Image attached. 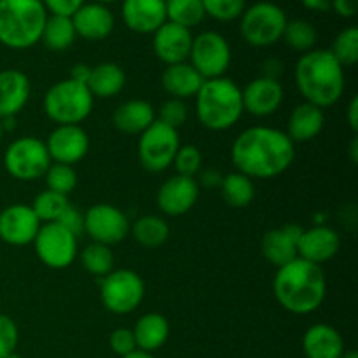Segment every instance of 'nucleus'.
<instances>
[{
    "instance_id": "1",
    "label": "nucleus",
    "mask_w": 358,
    "mask_h": 358,
    "mask_svg": "<svg viewBox=\"0 0 358 358\" xmlns=\"http://www.w3.org/2000/svg\"><path fill=\"white\" fill-rule=\"evenodd\" d=\"M296 143L285 131L269 126H252L236 136L231 161L248 178H273L289 170L296 157Z\"/></svg>"
},
{
    "instance_id": "2",
    "label": "nucleus",
    "mask_w": 358,
    "mask_h": 358,
    "mask_svg": "<svg viewBox=\"0 0 358 358\" xmlns=\"http://www.w3.org/2000/svg\"><path fill=\"white\" fill-rule=\"evenodd\" d=\"M273 292L285 311L310 315L322 306L327 294L324 269L297 257L282 266L273 280Z\"/></svg>"
},
{
    "instance_id": "3",
    "label": "nucleus",
    "mask_w": 358,
    "mask_h": 358,
    "mask_svg": "<svg viewBox=\"0 0 358 358\" xmlns=\"http://www.w3.org/2000/svg\"><path fill=\"white\" fill-rule=\"evenodd\" d=\"M294 79L304 101L318 108L338 103L345 93V70L329 49H311L296 63Z\"/></svg>"
},
{
    "instance_id": "4",
    "label": "nucleus",
    "mask_w": 358,
    "mask_h": 358,
    "mask_svg": "<svg viewBox=\"0 0 358 358\" xmlns=\"http://www.w3.org/2000/svg\"><path fill=\"white\" fill-rule=\"evenodd\" d=\"M194 98L199 122L212 131L233 128L245 112L241 90L227 77L205 80Z\"/></svg>"
},
{
    "instance_id": "5",
    "label": "nucleus",
    "mask_w": 358,
    "mask_h": 358,
    "mask_svg": "<svg viewBox=\"0 0 358 358\" xmlns=\"http://www.w3.org/2000/svg\"><path fill=\"white\" fill-rule=\"evenodd\" d=\"M48 10L42 0H0V44L28 49L41 41Z\"/></svg>"
},
{
    "instance_id": "6",
    "label": "nucleus",
    "mask_w": 358,
    "mask_h": 358,
    "mask_svg": "<svg viewBox=\"0 0 358 358\" xmlns=\"http://www.w3.org/2000/svg\"><path fill=\"white\" fill-rule=\"evenodd\" d=\"M93 94L86 84L73 79L58 80L44 94V112L58 126L80 124L93 110Z\"/></svg>"
},
{
    "instance_id": "7",
    "label": "nucleus",
    "mask_w": 358,
    "mask_h": 358,
    "mask_svg": "<svg viewBox=\"0 0 358 358\" xmlns=\"http://www.w3.org/2000/svg\"><path fill=\"white\" fill-rule=\"evenodd\" d=\"M241 37L254 48H268L283 37L287 14L273 2H257L241 14Z\"/></svg>"
},
{
    "instance_id": "8",
    "label": "nucleus",
    "mask_w": 358,
    "mask_h": 358,
    "mask_svg": "<svg viewBox=\"0 0 358 358\" xmlns=\"http://www.w3.org/2000/svg\"><path fill=\"white\" fill-rule=\"evenodd\" d=\"M145 296V283L131 269H117L100 278V299L107 311L115 315L133 313Z\"/></svg>"
},
{
    "instance_id": "9",
    "label": "nucleus",
    "mask_w": 358,
    "mask_h": 358,
    "mask_svg": "<svg viewBox=\"0 0 358 358\" xmlns=\"http://www.w3.org/2000/svg\"><path fill=\"white\" fill-rule=\"evenodd\" d=\"M180 149V136L177 129L154 121L138 140V159L147 171L159 173L173 164L177 150Z\"/></svg>"
},
{
    "instance_id": "10",
    "label": "nucleus",
    "mask_w": 358,
    "mask_h": 358,
    "mask_svg": "<svg viewBox=\"0 0 358 358\" xmlns=\"http://www.w3.org/2000/svg\"><path fill=\"white\" fill-rule=\"evenodd\" d=\"M3 166L7 173L17 180H35L44 177L48 168L51 166V157L42 140L35 136H23L7 147L3 154Z\"/></svg>"
},
{
    "instance_id": "11",
    "label": "nucleus",
    "mask_w": 358,
    "mask_h": 358,
    "mask_svg": "<svg viewBox=\"0 0 358 358\" xmlns=\"http://www.w3.org/2000/svg\"><path fill=\"white\" fill-rule=\"evenodd\" d=\"M191 65L205 80L224 77L231 65V48L217 31H203L192 38Z\"/></svg>"
},
{
    "instance_id": "12",
    "label": "nucleus",
    "mask_w": 358,
    "mask_h": 358,
    "mask_svg": "<svg viewBox=\"0 0 358 358\" xmlns=\"http://www.w3.org/2000/svg\"><path fill=\"white\" fill-rule=\"evenodd\" d=\"M34 245L42 264L51 269L69 268L77 257V236L58 222L41 226Z\"/></svg>"
},
{
    "instance_id": "13",
    "label": "nucleus",
    "mask_w": 358,
    "mask_h": 358,
    "mask_svg": "<svg viewBox=\"0 0 358 358\" xmlns=\"http://www.w3.org/2000/svg\"><path fill=\"white\" fill-rule=\"evenodd\" d=\"M129 220L117 206L107 205V203H100L94 205L84 213V231L90 234L91 240L94 243L107 245H117L128 236Z\"/></svg>"
},
{
    "instance_id": "14",
    "label": "nucleus",
    "mask_w": 358,
    "mask_h": 358,
    "mask_svg": "<svg viewBox=\"0 0 358 358\" xmlns=\"http://www.w3.org/2000/svg\"><path fill=\"white\" fill-rule=\"evenodd\" d=\"M44 143L51 161L69 166L84 159L90 150V136L79 124L56 126Z\"/></svg>"
},
{
    "instance_id": "15",
    "label": "nucleus",
    "mask_w": 358,
    "mask_h": 358,
    "mask_svg": "<svg viewBox=\"0 0 358 358\" xmlns=\"http://www.w3.org/2000/svg\"><path fill=\"white\" fill-rule=\"evenodd\" d=\"M42 222L31 206L10 205L0 212V240L13 247L34 243Z\"/></svg>"
},
{
    "instance_id": "16",
    "label": "nucleus",
    "mask_w": 358,
    "mask_h": 358,
    "mask_svg": "<svg viewBox=\"0 0 358 358\" xmlns=\"http://www.w3.org/2000/svg\"><path fill=\"white\" fill-rule=\"evenodd\" d=\"M199 196V184L194 178L175 175L170 177L157 191V206L170 217H180L191 212Z\"/></svg>"
},
{
    "instance_id": "17",
    "label": "nucleus",
    "mask_w": 358,
    "mask_h": 358,
    "mask_svg": "<svg viewBox=\"0 0 358 358\" xmlns=\"http://www.w3.org/2000/svg\"><path fill=\"white\" fill-rule=\"evenodd\" d=\"M192 34L189 28L166 21L154 31V52L157 58L168 65L187 62L192 48Z\"/></svg>"
},
{
    "instance_id": "18",
    "label": "nucleus",
    "mask_w": 358,
    "mask_h": 358,
    "mask_svg": "<svg viewBox=\"0 0 358 358\" xmlns=\"http://www.w3.org/2000/svg\"><path fill=\"white\" fill-rule=\"evenodd\" d=\"M243 110L254 117H268L280 108L283 101V86L280 80L257 77L241 90Z\"/></svg>"
},
{
    "instance_id": "19",
    "label": "nucleus",
    "mask_w": 358,
    "mask_h": 358,
    "mask_svg": "<svg viewBox=\"0 0 358 358\" xmlns=\"http://www.w3.org/2000/svg\"><path fill=\"white\" fill-rule=\"evenodd\" d=\"M301 234H303V227L297 224H285V226L268 231L261 241V250L266 261L271 262L276 268H282L297 259Z\"/></svg>"
},
{
    "instance_id": "20",
    "label": "nucleus",
    "mask_w": 358,
    "mask_h": 358,
    "mask_svg": "<svg viewBox=\"0 0 358 358\" xmlns=\"http://www.w3.org/2000/svg\"><path fill=\"white\" fill-rule=\"evenodd\" d=\"M339 247H341V238L338 231L329 226H315L310 229H303L297 257L320 266L331 261L339 252Z\"/></svg>"
},
{
    "instance_id": "21",
    "label": "nucleus",
    "mask_w": 358,
    "mask_h": 358,
    "mask_svg": "<svg viewBox=\"0 0 358 358\" xmlns=\"http://www.w3.org/2000/svg\"><path fill=\"white\" fill-rule=\"evenodd\" d=\"M122 20L136 34H154L166 23V3L164 0H124Z\"/></svg>"
},
{
    "instance_id": "22",
    "label": "nucleus",
    "mask_w": 358,
    "mask_h": 358,
    "mask_svg": "<svg viewBox=\"0 0 358 358\" xmlns=\"http://www.w3.org/2000/svg\"><path fill=\"white\" fill-rule=\"evenodd\" d=\"M73 28L79 37L86 41H103L114 30V14L100 2L84 3L72 16Z\"/></svg>"
},
{
    "instance_id": "23",
    "label": "nucleus",
    "mask_w": 358,
    "mask_h": 358,
    "mask_svg": "<svg viewBox=\"0 0 358 358\" xmlns=\"http://www.w3.org/2000/svg\"><path fill=\"white\" fill-rule=\"evenodd\" d=\"M30 100V80L16 69L0 70V119L16 117Z\"/></svg>"
},
{
    "instance_id": "24",
    "label": "nucleus",
    "mask_w": 358,
    "mask_h": 358,
    "mask_svg": "<svg viewBox=\"0 0 358 358\" xmlns=\"http://www.w3.org/2000/svg\"><path fill=\"white\" fill-rule=\"evenodd\" d=\"M303 352L306 358H341L345 353V341L331 325L315 324L304 332Z\"/></svg>"
},
{
    "instance_id": "25",
    "label": "nucleus",
    "mask_w": 358,
    "mask_h": 358,
    "mask_svg": "<svg viewBox=\"0 0 358 358\" xmlns=\"http://www.w3.org/2000/svg\"><path fill=\"white\" fill-rule=\"evenodd\" d=\"M156 121V110L145 100H128L119 105L112 115L115 129L126 135H142Z\"/></svg>"
},
{
    "instance_id": "26",
    "label": "nucleus",
    "mask_w": 358,
    "mask_h": 358,
    "mask_svg": "<svg viewBox=\"0 0 358 358\" xmlns=\"http://www.w3.org/2000/svg\"><path fill=\"white\" fill-rule=\"evenodd\" d=\"M324 110L304 101V103H299L292 110L285 133L294 143L310 142V140L317 138L320 135L322 129H324Z\"/></svg>"
},
{
    "instance_id": "27",
    "label": "nucleus",
    "mask_w": 358,
    "mask_h": 358,
    "mask_svg": "<svg viewBox=\"0 0 358 358\" xmlns=\"http://www.w3.org/2000/svg\"><path fill=\"white\" fill-rule=\"evenodd\" d=\"M164 91L171 94V98L185 100V98L196 96L199 87L203 86L205 79L196 72L191 63H177V65H168L161 77Z\"/></svg>"
},
{
    "instance_id": "28",
    "label": "nucleus",
    "mask_w": 358,
    "mask_h": 358,
    "mask_svg": "<svg viewBox=\"0 0 358 358\" xmlns=\"http://www.w3.org/2000/svg\"><path fill=\"white\" fill-rule=\"evenodd\" d=\"M133 336H135L136 350L154 353L166 345L170 338V325L163 315L147 313L136 320Z\"/></svg>"
},
{
    "instance_id": "29",
    "label": "nucleus",
    "mask_w": 358,
    "mask_h": 358,
    "mask_svg": "<svg viewBox=\"0 0 358 358\" xmlns=\"http://www.w3.org/2000/svg\"><path fill=\"white\" fill-rule=\"evenodd\" d=\"M126 84V73L117 63L105 62L91 69L87 90L98 98H112L122 91Z\"/></svg>"
},
{
    "instance_id": "30",
    "label": "nucleus",
    "mask_w": 358,
    "mask_h": 358,
    "mask_svg": "<svg viewBox=\"0 0 358 358\" xmlns=\"http://www.w3.org/2000/svg\"><path fill=\"white\" fill-rule=\"evenodd\" d=\"M76 37L77 34L76 28H73L72 17L51 14L45 20L41 41L51 51H65V49H69L73 44Z\"/></svg>"
},
{
    "instance_id": "31",
    "label": "nucleus",
    "mask_w": 358,
    "mask_h": 358,
    "mask_svg": "<svg viewBox=\"0 0 358 358\" xmlns=\"http://www.w3.org/2000/svg\"><path fill=\"white\" fill-rule=\"evenodd\" d=\"M220 192L222 198L231 208H245L250 205L255 198V185L252 178L247 175L234 171V173L226 175L220 184Z\"/></svg>"
},
{
    "instance_id": "32",
    "label": "nucleus",
    "mask_w": 358,
    "mask_h": 358,
    "mask_svg": "<svg viewBox=\"0 0 358 358\" xmlns=\"http://www.w3.org/2000/svg\"><path fill=\"white\" fill-rule=\"evenodd\" d=\"M133 238L145 248H157L166 243L170 236V227L166 220L159 215H143L135 220L131 229Z\"/></svg>"
},
{
    "instance_id": "33",
    "label": "nucleus",
    "mask_w": 358,
    "mask_h": 358,
    "mask_svg": "<svg viewBox=\"0 0 358 358\" xmlns=\"http://www.w3.org/2000/svg\"><path fill=\"white\" fill-rule=\"evenodd\" d=\"M166 3V21L180 27H198L205 20V7L201 0H164Z\"/></svg>"
},
{
    "instance_id": "34",
    "label": "nucleus",
    "mask_w": 358,
    "mask_h": 358,
    "mask_svg": "<svg viewBox=\"0 0 358 358\" xmlns=\"http://www.w3.org/2000/svg\"><path fill=\"white\" fill-rule=\"evenodd\" d=\"M283 41L287 42L289 48H292L297 52H308L315 49L317 44V28L306 20H292L287 23L285 31H283Z\"/></svg>"
},
{
    "instance_id": "35",
    "label": "nucleus",
    "mask_w": 358,
    "mask_h": 358,
    "mask_svg": "<svg viewBox=\"0 0 358 358\" xmlns=\"http://www.w3.org/2000/svg\"><path fill=\"white\" fill-rule=\"evenodd\" d=\"M80 262L87 273L100 276V278L114 271V254H112L110 247L94 243V241L84 248L83 254H80Z\"/></svg>"
},
{
    "instance_id": "36",
    "label": "nucleus",
    "mask_w": 358,
    "mask_h": 358,
    "mask_svg": "<svg viewBox=\"0 0 358 358\" xmlns=\"http://www.w3.org/2000/svg\"><path fill=\"white\" fill-rule=\"evenodd\" d=\"M69 205L70 201L66 196L45 189V191H42L41 194H37V198L34 199L31 210H34V213L37 215V219L41 220V222L48 224L56 222Z\"/></svg>"
},
{
    "instance_id": "37",
    "label": "nucleus",
    "mask_w": 358,
    "mask_h": 358,
    "mask_svg": "<svg viewBox=\"0 0 358 358\" xmlns=\"http://www.w3.org/2000/svg\"><path fill=\"white\" fill-rule=\"evenodd\" d=\"M339 65L353 66L358 62V28L348 27L343 31H339L338 37L334 38L332 49H329Z\"/></svg>"
},
{
    "instance_id": "38",
    "label": "nucleus",
    "mask_w": 358,
    "mask_h": 358,
    "mask_svg": "<svg viewBox=\"0 0 358 358\" xmlns=\"http://www.w3.org/2000/svg\"><path fill=\"white\" fill-rule=\"evenodd\" d=\"M44 178L49 191L63 196L70 194L77 187V173L69 164L51 163V166L44 173Z\"/></svg>"
},
{
    "instance_id": "39",
    "label": "nucleus",
    "mask_w": 358,
    "mask_h": 358,
    "mask_svg": "<svg viewBox=\"0 0 358 358\" xmlns=\"http://www.w3.org/2000/svg\"><path fill=\"white\" fill-rule=\"evenodd\" d=\"M173 164H175V170H177V175L194 178V175L201 171V164H203L201 150L194 145L180 147V149L177 150V156H175Z\"/></svg>"
},
{
    "instance_id": "40",
    "label": "nucleus",
    "mask_w": 358,
    "mask_h": 358,
    "mask_svg": "<svg viewBox=\"0 0 358 358\" xmlns=\"http://www.w3.org/2000/svg\"><path fill=\"white\" fill-rule=\"evenodd\" d=\"M205 14L219 21H233L245 10V0H201Z\"/></svg>"
},
{
    "instance_id": "41",
    "label": "nucleus",
    "mask_w": 358,
    "mask_h": 358,
    "mask_svg": "<svg viewBox=\"0 0 358 358\" xmlns=\"http://www.w3.org/2000/svg\"><path fill=\"white\" fill-rule=\"evenodd\" d=\"M187 115H189L187 105L184 103V100L170 98V100H166L159 107V112L156 114V121L163 122V124L170 126V128L173 129H178L180 126L185 124Z\"/></svg>"
},
{
    "instance_id": "42",
    "label": "nucleus",
    "mask_w": 358,
    "mask_h": 358,
    "mask_svg": "<svg viewBox=\"0 0 358 358\" xmlns=\"http://www.w3.org/2000/svg\"><path fill=\"white\" fill-rule=\"evenodd\" d=\"M20 341V331L14 320L0 313V358H7L16 352Z\"/></svg>"
},
{
    "instance_id": "43",
    "label": "nucleus",
    "mask_w": 358,
    "mask_h": 358,
    "mask_svg": "<svg viewBox=\"0 0 358 358\" xmlns=\"http://www.w3.org/2000/svg\"><path fill=\"white\" fill-rule=\"evenodd\" d=\"M108 345H110L112 352L121 358L129 355V353H133L136 350L133 331L131 329H124V327H119L112 332L110 338H108Z\"/></svg>"
},
{
    "instance_id": "44",
    "label": "nucleus",
    "mask_w": 358,
    "mask_h": 358,
    "mask_svg": "<svg viewBox=\"0 0 358 358\" xmlns=\"http://www.w3.org/2000/svg\"><path fill=\"white\" fill-rule=\"evenodd\" d=\"M56 222L62 224V226L65 227V229H69L73 236H79L84 231V215L79 210L73 208L72 205L66 206V210L62 213V217H59Z\"/></svg>"
},
{
    "instance_id": "45",
    "label": "nucleus",
    "mask_w": 358,
    "mask_h": 358,
    "mask_svg": "<svg viewBox=\"0 0 358 358\" xmlns=\"http://www.w3.org/2000/svg\"><path fill=\"white\" fill-rule=\"evenodd\" d=\"M45 10H51L56 16L72 17L80 6H84V0H42Z\"/></svg>"
},
{
    "instance_id": "46",
    "label": "nucleus",
    "mask_w": 358,
    "mask_h": 358,
    "mask_svg": "<svg viewBox=\"0 0 358 358\" xmlns=\"http://www.w3.org/2000/svg\"><path fill=\"white\" fill-rule=\"evenodd\" d=\"M332 9L343 17H353L358 10V0H332Z\"/></svg>"
},
{
    "instance_id": "47",
    "label": "nucleus",
    "mask_w": 358,
    "mask_h": 358,
    "mask_svg": "<svg viewBox=\"0 0 358 358\" xmlns=\"http://www.w3.org/2000/svg\"><path fill=\"white\" fill-rule=\"evenodd\" d=\"M283 73V63L278 58H269L262 63V76L266 79L278 80L280 76Z\"/></svg>"
},
{
    "instance_id": "48",
    "label": "nucleus",
    "mask_w": 358,
    "mask_h": 358,
    "mask_svg": "<svg viewBox=\"0 0 358 358\" xmlns=\"http://www.w3.org/2000/svg\"><path fill=\"white\" fill-rule=\"evenodd\" d=\"M199 184L203 185V187H208V189H215V187H220V184H222V175L219 173L217 170H205V171H199Z\"/></svg>"
},
{
    "instance_id": "49",
    "label": "nucleus",
    "mask_w": 358,
    "mask_h": 358,
    "mask_svg": "<svg viewBox=\"0 0 358 358\" xmlns=\"http://www.w3.org/2000/svg\"><path fill=\"white\" fill-rule=\"evenodd\" d=\"M91 69H93V66L86 65V63H77V65H73L72 72H70V79L77 80V83L87 84L91 76Z\"/></svg>"
},
{
    "instance_id": "50",
    "label": "nucleus",
    "mask_w": 358,
    "mask_h": 358,
    "mask_svg": "<svg viewBox=\"0 0 358 358\" xmlns=\"http://www.w3.org/2000/svg\"><path fill=\"white\" fill-rule=\"evenodd\" d=\"M346 121H348L350 128L353 129V133H357L358 131V98L357 96H353L352 101H350Z\"/></svg>"
},
{
    "instance_id": "51",
    "label": "nucleus",
    "mask_w": 358,
    "mask_h": 358,
    "mask_svg": "<svg viewBox=\"0 0 358 358\" xmlns=\"http://www.w3.org/2000/svg\"><path fill=\"white\" fill-rule=\"evenodd\" d=\"M301 2H303V6H306L308 9L320 10V13H324V10L331 9L332 0H301Z\"/></svg>"
},
{
    "instance_id": "52",
    "label": "nucleus",
    "mask_w": 358,
    "mask_h": 358,
    "mask_svg": "<svg viewBox=\"0 0 358 358\" xmlns=\"http://www.w3.org/2000/svg\"><path fill=\"white\" fill-rule=\"evenodd\" d=\"M350 156H352L353 163H357L358 161V138L357 136H353L352 145H350Z\"/></svg>"
},
{
    "instance_id": "53",
    "label": "nucleus",
    "mask_w": 358,
    "mask_h": 358,
    "mask_svg": "<svg viewBox=\"0 0 358 358\" xmlns=\"http://www.w3.org/2000/svg\"><path fill=\"white\" fill-rule=\"evenodd\" d=\"M122 358H156L152 355V353H147V352H142V350H135L133 353H129V355L122 357Z\"/></svg>"
},
{
    "instance_id": "54",
    "label": "nucleus",
    "mask_w": 358,
    "mask_h": 358,
    "mask_svg": "<svg viewBox=\"0 0 358 358\" xmlns=\"http://www.w3.org/2000/svg\"><path fill=\"white\" fill-rule=\"evenodd\" d=\"M341 358H358V353L355 350H348V352L345 350V353H343Z\"/></svg>"
},
{
    "instance_id": "55",
    "label": "nucleus",
    "mask_w": 358,
    "mask_h": 358,
    "mask_svg": "<svg viewBox=\"0 0 358 358\" xmlns=\"http://www.w3.org/2000/svg\"><path fill=\"white\" fill-rule=\"evenodd\" d=\"M2 136H3V126H2V121H0V142H2Z\"/></svg>"
},
{
    "instance_id": "56",
    "label": "nucleus",
    "mask_w": 358,
    "mask_h": 358,
    "mask_svg": "<svg viewBox=\"0 0 358 358\" xmlns=\"http://www.w3.org/2000/svg\"><path fill=\"white\" fill-rule=\"evenodd\" d=\"M7 358H21V357H20V355H17V353H16V352H14V353H13V355H9V357H7Z\"/></svg>"
},
{
    "instance_id": "57",
    "label": "nucleus",
    "mask_w": 358,
    "mask_h": 358,
    "mask_svg": "<svg viewBox=\"0 0 358 358\" xmlns=\"http://www.w3.org/2000/svg\"><path fill=\"white\" fill-rule=\"evenodd\" d=\"M96 2H100V3H103V2H115V0H96Z\"/></svg>"
}]
</instances>
